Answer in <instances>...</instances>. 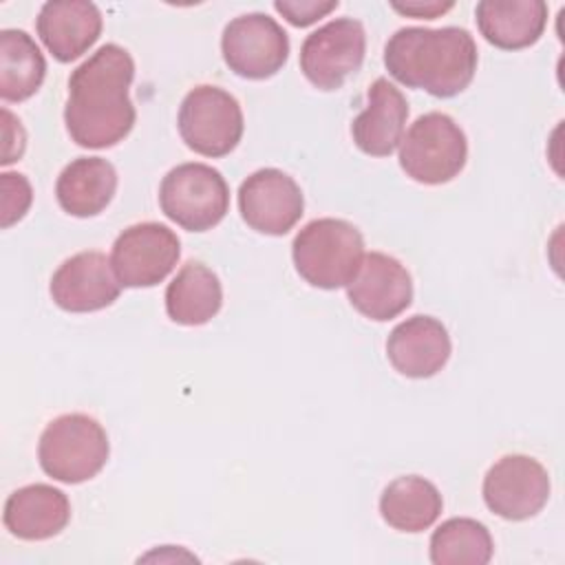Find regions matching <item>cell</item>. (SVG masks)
Masks as SVG:
<instances>
[{"label":"cell","mask_w":565,"mask_h":565,"mask_svg":"<svg viewBox=\"0 0 565 565\" xmlns=\"http://www.w3.org/2000/svg\"><path fill=\"white\" fill-rule=\"evenodd\" d=\"M296 271L318 289L347 287L364 258V238L355 225L342 218H316L291 243Z\"/></svg>","instance_id":"3"},{"label":"cell","mask_w":565,"mask_h":565,"mask_svg":"<svg viewBox=\"0 0 565 565\" xmlns=\"http://www.w3.org/2000/svg\"><path fill=\"white\" fill-rule=\"evenodd\" d=\"M223 305L218 276L203 263H185L166 289L168 318L183 327L210 322Z\"/></svg>","instance_id":"21"},{"label":"cell","mask_w":565,"mask_h":565,"mask_svg":"<svg viewBox=\"0 0 565 565\" xmlns=\"http://www.w3.org/2000/svg\"><path fill=\"white\" fill-rule=\"evenodd\" d=\"M550 488V475L536 459L505 455L483 477V501L505 521H525L545 508Z\"/></svg>","instance_id":"11"},{"label":"cell","mask_w":565,"mask_h":565,"mask_svg":"<svg viewBox=\"0 0 565 565\" xmlns=\"http://www.w3.org/2000/svg\"><path fill=\"white\" fill-rule=\"evenodd\" d=\"M221 53L230 71L245 79L276 75L289 57L285 29L265 13H245L227 22L221 35Z\"/></svg>","instance_id":"10"},{"label":"cell","mask_w":565,"mask_h":565,"mask_svg":"<svg viewBox=\"0 0 565 565\" xmlns=\"http://www.w3.org/2000/svg\"><path fill=\"white\" fill-rule=\"evenodd\" d=\"M492 552V536L477 519L452 516L430 536V561L435 565H486Z\"/></svg>","instance_id":"24"},{"label":"cell","mask_w":565,"mask_h":565,"mask_svg":"<svg viewBox=\"0 0 565 565\" xmlns=\"http://www.w3.org/2000/svg\"><path fill=\"white\" fill-rule=\"evenodd\" d=\"M2 166H9L24 154L26 135L20 119L9 108H2Z\"/></svg>","instance_id":"27"},{"label":"cell","mask_w":565,"mask_h":565,"mask_svg":"<svg viewBox=\"0 0 565 565\" xmlns=\"http://www.w3.org/2000/svg\"><path fill=\"white\" fill-rule=\"evenodd\" d=\"M102 11L86 0H51L44 2L35 31L49 53L66 64L82 57L102 35Z\"/></svg>","instance_id":"15"},{"label":"cell","mask_w":565,"mask_h":565,"mask_svg":"<svg viewBox=\"0 0 565 565\" xmlns=\"http://www.w3.org/2000/svg\"><path fill=\"white\" fill-rule=\"evenodd\" d=\"M4 527L22 541H46L71 521L68 497L49 483L18 488L4 501Z\"/></svg>","instance_id":"18"},{"label":"cell","mask_w":565,"mask_h":565,"mask_svg":"<svg viewBox=\"0 0 565 565\" xmlns=\"http://www.w3.org/2000/svg\"><path fill=\"white\" fill-rule=\"evenodd\" d=\"M135 62L119 44L99 46L68 77L64 124L82 148H110L126 139L137 113L128 97Z\"/></svg>","instance_id":"1"},{"label":"cell","mask_w":565,"mask_h":565,"mask_svg":"<svg viewBox=\"0 0 565 565\" xmlns=\"http://www.w3.org/2000/svg\"><path fill=\"white\" fill-rule=\"evenodd\" d=\"M444 501L435 483L424 477L406 475L393 479L380 497L382 519L399 532H424L441 514Z\"/></svg>","instance_id":"22"},{"label":"cell","mask_w":565,"mask_h":565,"mask_svg":"<svg viewBox=\"0 0 565 565\" xmlns=\"http://www.w3.org/2000/svg\"><path fill=\"white\" fill-rule=\"evenodd\" d=\"M161 212L188 232L218 225L230 210V188L223 174L207 163H181L159 185Z\"/></svg>","instance_id":"6"},{"label":"cell","mask_w":565,"mask_h":565,"mask_svg":"<svg viewBox=\"0 0 565 565\" xmlns=\"http://www.w3.org/2000/svg\"><path fill=\"white\" fill-rule=\"evenodd\" d=\"M349 302L362 316L386 322L399 316L413 300L408 269L384 252L364 254L353 280L347 285Z\"/></svg>","instance_id":"13"},{"label":"cell","mask_w":565,"mask_h":565,"mask_svg":"<svg viewBox=\"0 0 565 565\" xmlns=\"http://www.w3.org/2000/svg\"><path fill=\"white\" fill-rule=\"evenodd\" d=\"M46 75V60L26 31H0V97L24 102L38 93Z\"/></svg>","instance_id":"23"},{"label":"cell","mask_w":565,"mask_h":565,"mask_svg":"<svg viewBox=\"0 0 565 565\" xmlns=\"http://www.w3.org/2000/svg\"><path fill=\"white\" fill-rule=\"evenodd\" d=\"M302 210L305 196L300 185L278 168H260L238 188V212L260 234H287L300 221Z\"/></svg>","instance_id":"12"},{"label":"cell","mask_w":565,"mask_h":565,"mask_svg":"<svg viewBox=\"0 0 565 565\" xmlns=\"http://www.w3.org/2000/svg\"><path fill=\"white\" fill-rule=\"evenodd\" d=\"M33 190L24 174L20 172H2L0 174V214L2 227H11L18 223L31 207Z\"/></svg>","instance_id":"25"},{"label":"cell","mask_w":565,"mask_h":565,"mask_svg":"<svg viewBox=\"0 0 565 565\" xmlns=\"http://www.w3.org/2000/svg\"><path fill=\"white\" fill-rule=\"evenodd\" d=\"M117 190V172L102 157L73 159L57 177L55 196L60 207L77 218L102 214Z\"/></svg>","instance_id":"20"},{"label":"cell","mask_w":565,"mask_h":565,"mask_svg":"<svg viewBox=\"0 0 565 565\" xmlns=\"http://www.w3.org/2000/svg\"><path fill=\"white\" fill-rule=\"evenodd\" d=\"M53 302L71 313L99 311L119 298L121 285L110 258L102 252H79L66 258L51 278Z\"/></svg>","instance_id":"14"},{"label":"cell","mask_w":565,"mask_h":565,"mask_svg":"<svg viewBox=\"0 0 565 565\" xmlns=\"http://www.w3.org/2000/svg\"><path fill=\"white\" fill-rule=\"evenodd\" d=\"M397 13L402 15H413V18H426V20H435L437 15L450 11L455 7V2H439V0H411V2H393L391 4Z\"/></svg>","instance_id":"28"},{"label":"cell","mask_w":565,"mask_h":565,"mask_svg":"<svg viewBox=\"0 0 565 565\" xmlns=\"http://www.w3.org/2000/svg\"><path fill=\"white\" fill-rule=\"evenodd\" d=\"M468 141L459 124L439 110L417 117L399 143V166L417 183L441 185L466 166Z\"/></svg>","instance_id":"5"},{"label":"cell","mask_w":565,"mask_h":565,"mask_svg":"<svg viewBox=\"0 0 565 565\" xmlns=\"http://www.w3.org/2000/svg\"><path fill=\"white\" fill-rule=\"evenodd\" d=\"M477 44L461 26H406L384 46V66L399 84L422 88L433 97H455L477 73Z\"/></svg>","instance_id":"2"},{"label":"cell","mask_w":565,"mask_h":565,"mask_svg":"<svg viewBox=\"0 0 565 565\" xmlns=\"http://www.w3.org/2000/svg\"><path fill=\"white\" fill-rule=\"evenodd\" d=\"M486 42L503 51L527 49L539 42L547 24L543 0H481L475 9Z\"/></svg>","instance_id":"19"},{"label":"cell","mask_w":565,"mask_h":565,"mask_svg":"<svg viewBox=\"0 0 565 565\" xmlns=\"http://www.w3.org/2000/svg\"><path fill=\"white\" fill-rule=\"evenodd\" d=\"M181 256L177 234L154 221L126 227L113 243L110 265L121 287H154L168 278Z\"/></svg>","instance_id":"8"},{"label":"cell","mask_w":565,"mask_h":565,"mask_svg":"<svg viewBox=\"0 0 565 565\" xmlns=\"http://www.w3.org/2000/svg\"><path fill=\"white\" fill-rule=\"evenodd\" d=\"M366 33L353 18H335L300 46V71L320 90L340 88L364 62Z\"/></svg>","instance_id":"9"},{"label":"cell","mask_w":565,"mask_h":565,"mask_svg":"<svg viewBox=\"0 0 565 565\" xmlns=\"http://www.w3.org/2000/svg\"><path fill=\"white\" fill-rule=\"evenodd\" d=\"M338 0H276L274 9L294 26H309L331 13Z\"/></svg>","instance_id":"26"},{"label":"cell","mask_w":565,"mask_h":565,"mask_svg":"<svg viewBox=\"0 0 565 565\" xmlns=\"http://www.w3.org/2000/svg\"><path fill=\"white\" fill-rule=\"evenodd\" d=\"M177 126L190 150L212 159L230 154L245 128L238 99L210 84L194 86L183 97Z\"/></svg>","instance_id":"7"},{"label":"cell","mask_w":565,"mask_h":565,"mask_svg":"<svg viewBox=\"0 0 565 565\" xmlns=\"http://www.w3.org/2000/svg\"><path fill=\"white\" fill-rule=\"evenodd\" d=\"M408 119V102L395 84L377 77L369 86V104L353 119L351 137L371 157H388L402 143Z\"/></svg>","instance_id":"17"},{"label":"cell","mask_w":565,"mask_h":565,"mask_svg":"<svg viewBox=\"0 0 565 565\" xmlns=\"http://www.w3.org/2000/svg\"><path fill=\"white\" fill-rule=\"evenodd\" d=\"M104 426L84 413H66L46 424L38 444L40 468L60 483L93 479L108 461Z\"/></svg>","instance_id":"4"},{"label":"cell","mask_w":565,"mask_h":565,"mask_svg":"<svg viewBox=\"0 0 565 565\" xmlns=\"http://www.w3.org/2000/svg\"><path fill=\"white\" fill-rule=\"evenodd\" d=\"M452 344L446 327L433 316H413L399 322L386 340V355L393 369L406 377L424 380L439 373Z\"/></svg>","instance_id":"16"}]
</instances>
